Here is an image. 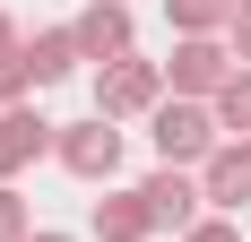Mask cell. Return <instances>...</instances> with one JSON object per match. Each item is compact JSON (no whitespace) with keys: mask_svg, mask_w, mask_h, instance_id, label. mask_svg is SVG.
Masks as SVG:
<instances>
[{"mask_svg":"<svg viewBox=\"0 0 251 242\" xmlns=\"http://www.w3.org/2000/svg\"><path fill=\"white\" fill-rule=\"evenodd\" d=\"M234 9H243V0H165L174 44H182V35H226V26H234Z\"/></svg>","mask_w":251,"mask_h":242,"instance_id":"8fae6325","label":"cell"},{"mask_svg":"<svg viewBox=\"0 0 251 242\" xmlns=\"http://www.w3.org/2000/svg\"><path fill=\"white\" fill-rule=\"evenodd\" d=\"M217 130L226 139H251V70H234V87L217 96Z\"/></svg>","mask_w":251,"mask_h":242,"instance_id":"4fadbf2b","label":"cell"},{"mask_svg":"<svg viewBox=\"0 0 251 242\" xmlns=\"http://www.w3.org/2000/svg\"><path fill=\"white\" fill-rule=\"evenodd\" d=\"M78 61H87V52H78V35H70V26H44V35H26V78H35V87H61V78H78Z\"/></svg>","mask_w":251,"mask_h":242,"instance_id":"9c48e42d","label":"cell"},{"mask_svg":"<svg viewBox=\"0 0 251 242\" xmlns=\"http://www.w3.org/2000/svg\"><path fill=\"white\" fill-rule=\"evenodd\" d=\"M200 191H208V217H251V139H226L208 156Z\"/></svg>","mask_w":251,"mask_h":242,"instance_id":"52a82bcc","label":"cell"},{"mask_svg":"<svg viewBox=\"0 0 251 242\" xmlns=\"http://www.w3.org/2000/svg\"><path fill=\"white\" fill-rule=\"evenodd\" d=\"M139 199H148L156 234H191V225L208 217V191H200V173H182V165H156L148 182H139Z\"/></svg>","mask_w":251,"mask_h":242,"instance_id":"5b68a950","label":"cell"},{"mask_svg":"<svg viewBox=\"0 0 251 242\" xmlns=\"http://www.w3.org/2000/svg\"><path fill=\"white\" fill-rule=\"evenodd\" d=\"M226 44H234V61H243V70H251V0H243V9H234V26H226Z\"/></svg>","mask_w":251,"mask_h":242,"instance_id":"2e32d148","label":"cell"},{"mask_svg":"<svg viewBox=\"0 0 251 242\" xmlns=\"http://www.w3.org/2000/svg\"><path fill=\"white\" fill-rule=\"evenodd\" d=\"M165 96H174V87H165V61H139V52H130L113 70H96V113L104 121H148Z\"/></svg>","mask_w":251,"mask_h":242,"instance_id":"277c9868","label":"cell"},{"mask_svg":"<svg viewBox=\"0 0 251 242\" xmlns=\"http://www.w3.org/2000/svg\"><path fill=\"white\" fill-rule=\"evenodd\" d=\"M70 35H78V52H87L96 70H113V61H130V35H139V26H130V0H87L70 18Z\"/></svg>","mask_w":251,"mask_h":242,"instance_id":"8992f818","label":"cell"},{"mask_svg":"<svg viewBox=\"0 0 251 242\" xmlns=\"http://www.w3.org/2000/svg\"><path fill=\"white\" fill-rule=\"evenodd\" d=\"M52 165H61V173H78V182H104V191H113V173H122V121H104V113L61 121Z\"/></svg>","mask_w":251,"mask_h":242,"instance_id":"3957f363","label":"cell"},{"mask_svg":"<svg viewBox=\"0 0 251 242\" xmlns=\"http://www.w3.org/2000/svg\"><path fill=\"white\" fill-rule=\"evenodd\" d=\"M87 225H96V242H148V234H156V217H148L139 191H104Z\"/></svg>","mask_w":251,"mask_h":242,"instance_id":"30bf717a","label":"cell"},{"mask_svg":"<svg viewBox=\"0 0 251 242\" xmlns=\"http://www.w3.org/2000/svg\"><path fill=\"white\" fill-rule=\"evenodd\" d=\"M52 139H61V121H44L35 104H0V182H18L35 156H52Z\"/></svg>","mask_w":251,"mask_h":242,"instance_id":"ba28073f","label":"cell"},{"mask_svg":"<svg viewBox=\"0 0 251 242\" xmlns=\"http://www.w3.org/2000/svg\"><path fill=\"white\" fill-rule=\"evenodd\" d=\"M234 70H243V61H234L226 35H182L174 61H165V87H174L182 104H217V96L234 87Z\"/></svg>","mask_w":251,"mask_h":242,"instance_id":"7a4b0ae2","label":"cell"},{"mask_svg":"<svg viewBox=\"0 0 251 242\" xmlns=\"http://www.w3.org/2000/svg\"><path fill=\"white\" fill-rule=\"evenodd\" d=\"M26 26L18 18H0V104H26Z\"/></svg>","mask_w":251,"mask_h":242,"instance_id":"7c38bea8","label":"cell"},{"mask_svg":"<svg viewBox=\"0 0 251 242\" xmlns=\"http://www.w3.org/2000/svg\"><path fill=\"white\" fill-rule=\"evenodd\" d=\"M148 139H156V165H182V173H200L217 147H226V130H217V104H182L165 96L148 113Z\"/></svg>","mask_w":251,"mask_h":242,"instance_id":"6da1fadb","label":"cell"},{"mask_svg":"<svg viewBox=\"0 0 251 242\" xmlns=\"http://www.w3.org/2000/svg\"><path fill=\"white\" fill-rule=\"evenodd\" d=\"M26 242H70V234H26Z\"/></svg>","mask_w":251,"mask_h":242,"instance_id":"e0dca14e","label":"cell"},{"mask_svg":"<svg viewBox=\"0 0 251 242\" xmlns=\"http://www.w3.org/2000/svg\"><path fill=\"white\" fill-rule=\"evenodd\" d=\"M182 242H243V217H200Z\"/></svg>","mask_w":251,"mask_h":242,"instance_id":"9a60e30c","label":"cell"},{"mask_svg":"<svg viewBox=\"0 0 251 242\" xmlns=\"http://www.w3.org/2000/svg\"><path fill=\"white\" fill-rule=\"evenodd\" d=\"M35 225H26V199H18V182H0V242H26Z\"/></svg>","mask_w":251,"mask_h":242,"instance_id":"5bb4252c","label":"cell"}]
</instances>
